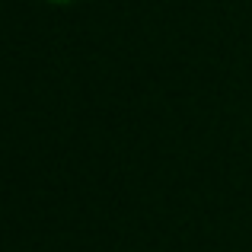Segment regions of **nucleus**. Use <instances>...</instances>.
Here are the masks:
<instances>
[{
    "label": "nucleus",
    "mask_w": 252,
    "mask_h": 252,
    "mask_svg": "<svg viewBox=\"0 0 252 252\" xmlns=\"http://www.w3.org/2000/svg\"><path fill=\"white\" fill-rule=\"evenodd\" d=\"M48 3H58V6H67V3H77V0H48Z\"/></svg>",
    "instance_id": "1"
}]
</instances>
